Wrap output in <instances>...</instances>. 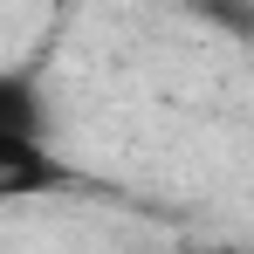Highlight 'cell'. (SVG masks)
Returning <instances> with one entry per match:
<instances>
[{
	"instance_id": "cell-2",
	"label": "cell",
	"mask_w": 254,
	"mask_h": 254,
	"mask_svg": "<svg viewBox=\"0 0 254 254\" xmlns=\"http://www.w3.org/2000/svg\"><path fill=\"white\" fill-rule=\"evenodd\" d=\"M48 110H42V89L28 69H0V130H42Z\"/></svg>"
},
{
	"instance_id": "cell-3",
	"label": "cell",
	"mask_w": 254,
	"mask_h": 254,
	"mask_svg": "<svg viewBox=\"0 0 254 254\" xmlns=\"http://www.w3.org/2000/svg\"><path fill=\"white\" fill-rule=\"evenodd\" d=\"M213 35H234V42H254V0H186Z\"/></svg>"
},
{
	"instance_id": "cell-1",
	"label": "cell",
	"mask_w": 254,
	"mask_h": 254,
	"mask_svg": "<svg viewBox=\"0 0 254 254\" xmlns=\"http://www.w3.org/2000/svg\"><path fill=\"white\" fill-rule=\"evenodd\" d=\"M69 165L48 151L42 130H0V206L7 199H35V192H62Z\"/></svg>"
}]
</instances>
